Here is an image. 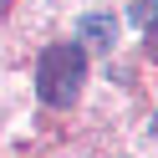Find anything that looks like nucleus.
<instances>
[{"label": "nucleus", "mask_w": 158, "mask_h": 158, "mask_svg": "<svg viewBox=\"0 0 158 158\" xmlns=\"http://www.w3.org/2000/svg\"><path fill=\"white\" fill-rule=\"evenodd\" d=\"M143 31H148V41H143V56H148V61H158V21H153V26H143Z\"/></svg>", "instance_id": "20e7f679"}, {"label": "nucleus", "mask_w": 158, "mask_h": 158, "mask_svg": "<svg viewBox=\"0 0 158 158\" xmlns=\"http://www.w3.org/2000/svg\"><path fill=\"white\" fill-rule=\"evenodd\" d=\"M82 82H87V51L77 41H56V46L41 51V61H36V97L46 107H72Z\"/></svg>", "instance_id": "f257e3e1"}, {"label": "nucleus", "mask_w": 158, "mask_h": 158, "mask_svg": "<svg viewBox=\"0 0 158 158\" xmlns=\"http://www.w3.org/2000/svg\"><path fill=\"white\" fill-rule=\"evenodd\" d=\"M133 21L138 26H153L158 21V0H133Z\"/></svg>", "instance_id": "7ed1b4c3"}, {"label": "nucleus", "mask_w": 158, "mask_h": 158, "mask_svg": "<svg viewBox=\"0 0 158 158\" xmlns=\"http://www.w3.org/2000/svg\"><path fill=\"white\" fill-rule=\"evenodd\" d=\"M77 46H82V51H112L117 46V21L107 10L82 15V21H77Z\"/></svg>", "instance_id": "f03ea898"}, {"label": "nucleus", "mask_w": 158, "mask_h": 158, "mask_svg": "<svg viewBox=\"0 0 158 158\" xmlns=\"http://www.w3.org/2000/svg\"><path fill=\"white\" fill-rule=\"evenodd\" d=\"M148 133H153V138H158V112H153V123H148Z\"/></svg>", "instance_id": "39448f33"}]
</instances>
